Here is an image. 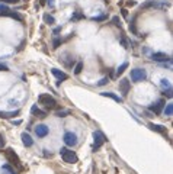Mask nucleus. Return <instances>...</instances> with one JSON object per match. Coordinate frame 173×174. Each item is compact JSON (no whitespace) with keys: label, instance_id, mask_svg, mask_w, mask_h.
<instances>
[{"label":"nucleus","instance_id":"6e6552de","mask_svg":"<svg viewBox=\"0 0 173 174\" xmlns=\"http://www.w3.org/2000/svg\"><path fill=\"white\" fill-rule=\"evenodd\" d=\"M119 92L122 93V96H127L129 92V81L127 78H122L119 80Z\"/></svg>","mask_w":173,"mask_h":174},{"label":"nucleus","instance_id":"4be33fe9","mask_svg":"<svg viewBox=\"0 0 173 174\" xmlns=\"http://www.w3.org/2000/svg\"><path fill=\"white\" fill-rule=\"evenodd\" d=\"M56 115L58 116V118H64V116H68V115H70V110H67V109H63V110H58Z\"/></svg>","mask_w":173,"mask_h":174},{"label":"nucleus","instance_id":"f257e3e1","mask_svg":"<svg viewBox=\"0 0 173 174\" xmlns=\"http://www.w3.org/2000/svg\"><path fill=\"white\" fill-rule=\"evenodd\" d=\"M60 155H61L64 163H67V164L77 163V155H76V152L71 151V149H68V148H61V149H60Z\"/></svg>","mask_w":173,"mask_h":174},{"label":"nucleus","instance_id":"f3484780","mask_svg":"<svg viewBox=\"0 0 173 174\" xmlns=\"http://www.w3.org/2000/svg\"><path fill=\"white\" fill-rule=\"evenodd\" d=\"M150 129H153V130H156V132H160V134H164V126L163 125H154V123H150Z\"/></svg>","mask_w":173,"mask_h":174},{"label":"nucleus","instance_id":"c9c22d12","mask_svg":"<svg viewBox=\"0 0 173 174\" xmlns=\"http://www.w3.org/2000/svg\"><path fill=\"white\" fill-rule=\"evenodd\" d=\"M0 71H9V70H7V67H6V65L0 64Z\"/></svg>","mask_w":173,"mask_h":174},{"label":"nucleus","instance_id":"4c0bfd02","mask_svg":"<svg viewBox=\"0 0 173 174\" xmlns=\"http://www.w3.org/2000/svg\"><path fill=\"white\" fill-rule=\"evenodd\" d=\"M48 5H50V7H54V0H50V2H48Z\"/></svg>","mask_w":173,"mask_h":174},{"label":"nucleus","instance_id":"a211bd4d","mask_svg":"<svg viewBox=\"0 0 173 174\" xmlns=\"http://www.w3.org/2000/svg\"><path fill=\"white\" fill-rule=\"evenodd\" d=\"M19 115V110H15V112H2L0 110V116L2 118H12V116H16Z\"/></svg>","mask_w":173,"mask_h":174},{"label":"nucleus","instance_id":"393cba45","mask_svg":"<svg viewBox=\"0 0 173 174\" xmlns=\"http://www.w3.org/2000/svg\"><path fill=\"white\" fill-rule=\"evenodd\" d=\"M79 19H83V15H82L80 12H76L71 16V21H79Z\"/></svg>","mask_w":173,"mask_h":174},{"label":"nucleus","instance_id":"f8f14e48","mask_svg":"<svg viewBox=\"0 0 173 174\" xmlns=\"http://www.w3.org/2000/svg\"><path fill=\"white\" fill-rule=\"evenodd\" d=\"M21 138H22V142H23V145H25V147H32V145H34V141H32V138H31V136H29L26 132H23Z\"/></svg>","mask_w":173,"mask_h":174},{"label":"nucleus","instance_id":"cd10ccee","mask_svg":"<svg viewBox=\"0 0 173 174\" xmlns=\"http://www.w3.org/2000/svg\"><path fill=\"white\" fill-rule=\"evenodd\" d=\"M0 12L5 13V12H9V7L5 5V3H0Z\"/></svg>","mask_w":173,"mask_h":174},{"label":"nucleus","instance_id":"c85d7f7f","mask_svg":"<svg viewBox=\"0 0 173 174\" xmlns=\"http://www.w3.org/2000/svg\"><path fill=\"white\" fill-rule=\"evenodd\" d=\"M108 81H109V78H108V77H103V78H102L101 81L98 83V86H105V84H106Z\"/></svg>","mask_w":173,"mask_h":174},{"label":"nucleus","instance_id":"f704fd0d","mask_svg":"<svg viewBox=\"0 0 173 174\" xmlns=\"http://www.w3.org/2000/svg\"><path fill=\"white\" fill-rule=\"evenodd\" d=\"M121 12H122V16H124V17H127V16H128V12H127V9H122Z\"/></svg>","mask_w":173,"mask_h":174},{"label":"nucleus","instance_id":"b1692460","mask_svg":"<svg viewBox=\"0 0 173 174\" xmlns=\"http://www.w3.org/2000/svg\"><path fill=\"white\" fill-rule=\"evenodd\" d=\"M2 168L5 170V171H7V173H9V174H16V173H15V170L12 168L10 165H7V164H6V165H3Z\"/></svg>","mask_w":173,"mask_h":174},{"label":"nucleus","instance_id":"0eeeda50","mask_svg":"<svg viewBox=\"0 0 173 174\" xmlns=\"http://www.w3.org/2000/svg\"><path fill=\"white\" fill-rule=\"evenodd\" d=\"M151 60L159 61V62H166V61H170V55L164 54V52H153L151 54Z\"/></svg>","mask_w":173,"mask_h":174},{"label":"nucleus","instance_id":"72a5a7b5","mask_svg":"<svg viewBox=\"0 0 173 174\" xmlns=\"http://www.w3.org/2000/svg\"><path fill=\"white\" fill-rule=\"evenodd\" d=\"M121 44L124 45V48H128V42H127V41H125L124 38H121Z\"/></svg>","mask_w":173,"mask_h":174},{"label":"nucleus","instance_id":"2eb2a0df","mask_svg":"<svg viewBox=\"0 0 173 174\" xmlns=\"http://www.w3.org/2000/svg\"><path fill=\"white\" fill-rule=\"evenodd\" d=\"M154 6H159V0H147L145 3H143V9H150Z\"/></svg>","mask_w":173,"mask_h":174},{"label":"nucleus","instance_id":"ddd939ff","mask_svg":"<svg viewBox=\"0 0 173 174\" xmlns=\"http://www.w3.org/2000/svg\"><path fill=\"white\" fill-rule=\"evenodd\" d=\"M31 113L35 115V116H38V118H45V116H47V112H42L38 106H32V108H31Z\"/></svg>","mask_w":173,"mask_h":174},{"label":"nucleus","instance_id":"39448f33","mask_svg":"<svg viewBox=\"0 0 173 174\" xmlns=\"http://www.w3.org/2000/svg\"><path fill=\"white\" fill-rule=\"evenodd\" d=\"M145 77H147V73H145V70H141V68H134V70L131 71V80H133V81H135V83L145 80Z\"/></svg>","mask_w":173,"mask_h":174},{"label":"nucleus","instance_id":"1a4fd4ad","mask_svg":"<svg viewBox=\"0 0 173 174\" xmlns=\"http://www.w3.org/2000/svg\"><path fill=\"white\" fill-rule=\"evenodd\" d=\"M35 134L38 138H45V136L48 135V128L45 125H38L35 126Z\"/></svg>","mask_w":173,"mask_h":174},{"label":"nucleus","instance_id":"423d86ee","mask_svg":"<svg viewBox=\"0 0 173 174\" xmlns=\"http://www.w3.org/2000/svg\"><path fill=\"white\" fill-rule=\"evenodd\" d=\"M63 141H64V144H66L67 147H74V145L77 144V135L73 134V132H66Z\"/></svg>","mask_w":173,"mask_h":174},{"label":"nucleus","instance_id":"6ab92c4d","mask_svg":"<svg viewBox=\"0 0 173 174\" xmlns=\"http://www.w3.org/2000/svg\"><path fill=\"white\" fill-rule=\"evenodd\" d=\"M3 15H7V16L13 17V19H17V21H21V22L23 21V17L21 16V15H17V13H13V12H10V10H9V12H5Z\"/></svg>","mask_w":173,"mask_h":174},{"label":"nucleus","instance_id":"c756f323","mask_svg":"<svg viewBox=\"0 0 173 174\" xmlns=\"http://www.w3.org/2000/svg\"><path fill=\"white\" fill-rule=\"evenodd\" d=\"M112 22H113V23H115L117 26H121V21H119V17H118V16H113V17H112Z\"/></svg>","mask_w":173,"mask_h":174},{"label":"nucleus","instance_id":"4468645a","mask_svg":"<svg viewBox=\"0 0 173 174\" xmlns=\"http://www.w3.org/2000/svg\"><path fill=\"white\" fill-rule=\"evenodd\" d=\"M101 96L109 97V99H112V100H115V102H122V99L119 97V96H117L115 93H111V92H103V93H101Z\"/></svg>","mask_w":173,"mask_h":174},{"label":"nucleus","instance_id":"dca6fc26","mask_svg":"<svg viewBox=\"0 0 173 174\" xmlns=\"http://www.w3.org/2000/svg\"><path fill=\"white\" fill-rule=\"evenodd\" d=\"M163 112L166 116H172L173 115V103H167L164 104V108H163Z\"/></svg>","mask_w":173,"mask_h":174},{"label":"nucleus","instance_id":"f03ea898","mask_svg":"<svg viewBox=\"0 0 173 174\" xmlns=\"http://www.w3.org/2000/svg\"><path fill=\"white\" fill-rule=\"evenodd\" d=\"M5 155H6V158H7V161H9L12 165H15V167H19V168L22 167V165H21V160H19V157L16 155V152L13 151L12 148H7V149H6V151H5Z\"/></svg>","mask_w":173,"mask_h":174},{"label":"nucleus","instance_id":"9b49d317","mask_svg":"<svg viewBox=\"0 0 173 174\" xmlns=\"http://www.w3.org/2000/svg\"><path fill=\"white\" fill-rule=\"evenodd\" d=\"M51 73H52V76H56L58 80H67L68 76L61 70H57V68H51Z\"/></svg>","mask_w":173,"mask_h":174},{"label":"nucleus","instance_id":"e433bc0d","mask_svg":"<svg viewBox=\"0 0 173 174\" xmlns=\"http://www.w3.org/2000/svg\"><path fill=\"white\" fill-rule=\"evenodd\" d=\"M3 2H6V3H17L19 0H3Z\"/></svg>","mask_w":173,"mask_h":174},{"label":"nucleus","instance_id":"5701e85b","mask_svg":"<svg viewBox=\"0 0 173 174\" xmlns=\"http://www.w3.org/2000/svg\"><path fill=\"white\" fill-rule=\"evenodd\" d=\"M82 70H83V62H80V61H79L77 64H76V67H74V74H80Z\"/></svg>","mask_w":173,"mask_h":174},{"label":"nucleus","instance_id":"20e7f679","mask_svg":"<svg viewBox=\"0 0 173 174\" xmlns=\"http://www.w3.org/2000/svg\"><path fill=\"white\" fill-rule=\"evenodd\" d=\"M93 139H95V142H93V149H99V148L105 144V141H106V138H105V135L102 134L101 130H96V132H93Z\"/></svg>","mask_w":173,"mask_h":174},{"label":"nucleus","instance_id":"bb28decb","mask_svg":"<svg viewBox=\"0 0 173 174\" xmlns=\"http://www.w3.org/2000/svg\"><path fill=\"white\" fill-rule=\"evenodd\" d=\"M160 84H162L163 89H169V87H170V83H169V80H164V78L162 80V83H160Z\"/></svg>","mask_w":173,"mask_h":174},{"label":"nucleus","instance_id":"7ed1b4c3","mask_svg":"<svg viewBox=\"0 0 173 174\" xmlns=\"http://www.w3.org/2000/svg\"><path fill=\"white\" fill-rule=\"evenodd\" d=\"M39 103L44 104L45 108H50V109H54L57 106V102L56 99L52 97V96H50V94H39Z\"/></svg>","mask_w":173,"mask_h":174},{"label":"nucleus","instance_id":"a878e982","mask_svg":"<svg viewBox=\"0 0 173 174\" xmlns=\"http://www.w3.org/2000/svg\"><path fill=\"white\" fill-rule=\"evenodd\" d=\"M106 19H108V16H106V15H101V16L93 17V21H95V22H103V21H106Z\"/></svg>","mask_w":173,"mask_h":174},{"label":"nucleus","instance_id":"9d476101","mask_svg":"<svg viewBox=\"0 0 173 174\" xmlns=\"http://www.w3.org/2000/svg\"><path fill=\"white\" fill-rule=\"evenodd\" d=\"M163 108H164V102H163V100H159L157 103L150 104V108H148V109H150V110H153L156 115H159L163 110Z\"/></svg>","mask_w":173,"mask_h":174},{"label":"nucleus","instance_id":"412c9836","mask_svg":"<svg viewBox=\"0 0 173 174\" xmlns=\"http://www.w3.org/2000/svg\"><path fill=\"white\" fill-rule=\"evenodd\" d=\"M44 21H45V23H48V25H54V23H56V19L51 16V15H48V13L44 15Z\"/></svg>","mask_w":173,"mask_h":174},{"label":"nucleus","instance_id":"58836bf2","mask_svg":"<svg viewBox=\"0 0 173 174\" xmlns=\"http://www.w3.org/2000/svg\"><path fill=\"white\" fill-rule=\"evenodd\" d=\"M127 5H128V6H135V2H128Z\"/></svg>","mask_w":173,"mask_h":174},{"label":"nucleus","instance_id":"473e14b6","mask_svg":"<svg viewBox=\"0 0 173 174\" xmlns=\"http://www.w3.org/2000/svg\"><path fill=\"white\" fill-rule=\"evenodd\" d=\"M60 44H61L60 39H54V48H58V47H60Z\"/></svg>","mask_w":173,"mask_h":174},{"label":"nucleus","instance_id":"aec40b11","mask_svg":"<svg viewBox=\"0 0 173 174\" xmlns=\"http://www.w3.org/2000/svg\"><path fill=\"white\" fill-rule=\"evenodd\" d=\"M127 68H128V62H127V61H125V62H122V64L119 65V67H118V70H117V74L118 76H119V74H122L124 71L127 70Z\"/></svg>","mask_w":173,"mask_h":174},{"label":"nucleus","instance_id":"7c9ffc66","mask_svg":"<svg viewBox=\"0 0 173 174\" xmlns=\"http://www.w3.org/2000/svg\"><path fill=\"white\" fill-rule=\"evenodd\" d=\"M164 96H167V97H172V87H169L167 90H164Z\"/></svg>","mask_w":173,"mask_h":174},{"label":"nucleus","instance_id":"2f4dec72","mask_svg":"<svg viewBox=\"0 0 173 174\" xmlns=\"http://www.w3.org/2000/svg\"><path fill=\"white\" fill-rule=\"evenodd\" d=\"M3 147H5V136L0 135V149H2Z\"/></svg>","mask_w":173,"mask_h":174}]
</instances>
